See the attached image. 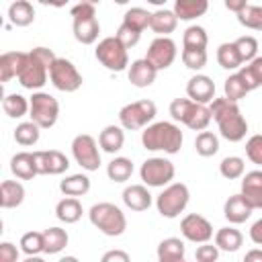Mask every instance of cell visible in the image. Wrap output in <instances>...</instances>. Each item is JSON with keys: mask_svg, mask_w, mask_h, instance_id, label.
Instances as JSON below:
<instances>
[{"mask_svg": "<svg viewBox=\"0 0 262 262\" xmlns=\"http://www.w3.org/2000/svg\"><path fill=\"white\" fill-rule=\"evenodd\" d=\"M209 111H211V119L217 123L219 133H221L223 139H227L231 143H237L246 137L248 121L242 115L237 102H231L225 96H221V98H215L209 104Z\"/></svg>", "mask_w": 262, "mask_h": 262, "instance_id": "obj_1", "label": "cell"}, {"mask_svg": "<svg viewBox=\"0 0 262 262\" xmlns=\"http://www.w3.org/2000/svg\"><path fill=\"white\" fill-rule=\"evenodd\" d=\"M141 143L147 151H164L172 156L180 151L184 143V135L178 125L170 121H158V123L147 125L141 131Z\"/></svg>", "mask_w": 262, "mask_h": 262, "instance_id": "obj_2", "label": "cell"}, {"mask_svg": "<svg viewBox=\"0 0 262 262\" xmlns=\"http://www.w3.org/2000/svg\"><path fill=\"white\" fill-rule=\"evenodd\" d=\"M88 219L100 233H104L108 237H119L127 229V217L121 211V207H117L115 203L104 201V203L92 205L88 211Z\"/></svg>", "mask_w": 262, "mask_h": 262, "instance_id": "obj_3", "label": "cell"}, {"mask_svg": "<svg viewBox=\"0 0 262 262\" xmlns=\"http://www.w3.org/2000/svg\"><path fill=\"white\" fill-rule=\"evenodd\" d=\"M170 115L174 121L186 125L192 131H205L213 121L209 106L192 102L190 98H174L170 102Z\"/></svg>", "mask_w": 262, "mask_h": 262, "instance_id": "obj_4", "label": "cell"}, {"mask_svg": "<svg viewBox=\"0 0 262 262\" xmlns=\"http://www.w3.org/2000/svg\"><path fill=\"white\" fill-rule=\"evenodd\" d=\"M190 192L184 182H172L168 184L158 196H156V209L166 219H176L188 205Z\"/></svg>", "mask_w": 262, "mask_h": 262, "instance_id": "obj_5", "label": "cell"}, {"mask_svg": "<svg viewBox=\"0 0 262 262\" xmlns=\"http://www.w3.org/2000/svg\"><path fill=\"white\" fill-rule=\"evenodd\" d=\"M156 115H158L156 102L149 98H143V100H135V102L125 104L119 111V123L123 129L137 131V129H145L147 125H151Z\"/></svg>", "mask_w": 262, "mask_h": 262, "instance_id": "obj_6", "label": "cell"}, {"mask_svg": "<svg viewBox=\"0 0 262 262\" xmlns=\"http://www.w3.org/2000/svg\"><path fill=\"white\" fill-rule=\"evenodd\" d=\"M31 108H29V117L31 121L39 127V129H51L57 123L59 117V102L55 96H51L49 92H33V96L29 98Z\"/></svg>", "mask_w": 262, "mask_h": 262, "instance_id": "obj_7", "label": "cell"}, {"mask_svg": "<svg viewBox=\"0 0 262 262\" xmlns=\"http://www.w3.org/2000/svg\"><path fill=\"white\" fill-rule=\"evenodd\" d=\"M94 55L100 61V66H104L111 72L129 70V53H127V47L117 37H104V39H100L98 45H96V49H94Z\"/></svg>", "mask_w": 262, "mask_h": 262, "instance_id": "obj_8", "label": "cell"}, {"mask_svg": "<svg viewBox=\"0 0 262 262\" xmlns=\"http://www.w3.org/2000/svg\"><path fill=\"white\" fill-rule=\"evenodd\" d=\"M174 174H176L174 164L168 158H160V156L147 158L139 168V176L143 184L151 188H166L168 184H172Z\"/></svg>", "mask_w": 262, "mask_h": 262, "instance_id": "obj_9", "label": "cell"}, {"mask_svg": "<svg viewBox=\"0 0 262 262\" xmlns=\"http://www.w3.org/2000/svg\"><path fill=\"white\" fill-rule=\"evenodd\" d=\"M70 147H72V156H74L76 164H80L82 170H86V172L98 170V166H100V149L98 147L100 145L92 135H88V133L76 135L72 139Z\"/></svg>", "mask_w": 262, "mask_h": 262, "instance_id": "obj_10", "label": "cell"}, {"mask_svg": "<svg viewBox=\"0 0 262 262\" xmlns=\"http://www.w3.org/2000/svg\"><path fill=\"white\" fill-rule=\"evenodd\" d=\"M49 80L59 92H76L84 82V78L78 72V68L66 57H57L55 59V63L49 70Z\"/></svg>", "mask_w": 262, "mask_h": 262, "instance_id": "obj_11", "label": "cell"}, {"mask_svg": "<svg viewBox=\"0 0 262 262\" xmlns=\"http://www.w3.org/2000/svg\"><path fill=\"white\" fill-rule=\"evenodd\" d=\"M178 55V49H176V43L174 39L170 37H156L149 47H147V53H145V59L160 72V70H166L174 63Z\"/></svg>", "mask_w": 262, "mask_h": 262, "instance_id": "obj_12", "label": "cell"}, {"mask_svg": "<svg viewBox=\"0 0 262 262\" xmlns=\"http://www.w3.org/2000/svg\"><path fill=\"white\" fill-rule=\"evenodd\" d=\"M180 233L192 244H207L213 237V225L207 217L199 213H188L180 221Z\"/></svg>", "mask_w": 262, "mask_h": 262, "instance_id": "obj_13", "label": "cell"}, {"mask_svg": "<svg viewBox=\"0 0 262 262\" xmlns=\"http://www.w3.org/2000/svg\"><path fill=\"white\" fill-rule=\"evenodd\" d=\"M47 76H49V68L29 51V59H27V66L23 68L20 76H18V84L27 90L39 92V88L45 86Z\"/></svg>", "mask_w": 262, "mask_h": 262, "instance_id": "obj_14", "label": "cell"}, {"mask_svg": "<svg viewBox=\"0 0 262 262\" xmlns=\"http://www.w3.org/2000/svg\"><path fill=\"white\" fill-rule=\"evenodd\" d=\"M33 158L39 174L57 176L70 168V160L59 149H39V151H33Z\"/></svg>", "mask_w": 262, "mask_h": 262, "instance_id": "obj_15", "label": "cell"}, {"mask_svg": "<svg viewBox=\"0 0 262 262\" xmlns=\"http://www.w3.org/2000/svg\"><path fill=\"white\" fill-rule=\"evenodd\" d=\"M186 96L199 104H211L215 100V82L205 74H194L186 82Z\"/></svg>", "mask_w": 262, "mask_h": 262, "instance_id": "obj_16", "label": "cell"}, {"mask_svg": "<svg viewBox=\"0 0 262 262\" xmlns=\"http://www.w3.org/2000/svg\"><path fill=\"white\" fill-rule=\"evenodd\" d=\"M29 53L25 51H6L0 55V82H10L12 78L18 80L23 68L27 66Z\"/></svg>", "mask_w": 262, "mask_h": 262, "instance_id": "obj_17", "label": "cell"}, {"mask_svg": "<svg viewBox=\"0 0 262 262\" xmlns=\"http://www.w3.org/2000/svg\"><path fill=\"white\" fill-rule=\"evenodd\" d=\"M252 211H254V207L246 201V196H244L242 192L231 194V196L225 201V205H223V215H225V219H227L229 223H233V225L248 221L250 215H252Z\"/></svg>", "mask_w": 262, "mask_h": 262, "instance_id": "obj_18", "label": "cell"}, {"mask_svg": "<svg viewBox=\"0 0 262 262\" xmlns=\"http://www.w3.org/2000/svg\"><path fill=\"white\" fill-rule=\"evenodd\" d=\"M156 76H158V70H156L145 57L131 61V66H129V70H127L129 82H131L133 86H137V88H147V86H151V84L156 82Z\"/></svg>", "mask_w": 262, "mask_h": 262, "instance_id": "obj_19", "label": "cell"}, {"mask_svg": "<svg viewBox=\"0 0 262 262\" xmlns=\"http://www.w3.org/2000/svg\"><path fill=\"white\" fill-rule=\"evenodd\" d=\"M72 29H74V39L82 45H92L96 43L100 35V23L96 16L88 18H72Z\"/></svg>", "mask_w": 262, "mask_h": 262, "instance_id": "obj_20", "label": "cell"}, {"mask_svg": "<svg viewBox=\"0 0 262 262\" xmlns=\"http://www.w3.org/2000/svg\"><path fill=\"white\" fill-rule=\"evenodd\" d=\"M242 194L254 209H262V170H252L242 176Z\"/></svg>", "mask_w": 262, "mask_h": 262, "instance_id": "obj_21", "label": "cell"}, {"mask_svg": "<svg viewBox=\"0 0 262 262\" xmlns=\"http://www.w3.org/2000/svg\"><path fill=\"white\" fill-rule=\"evenodd\" d=\"M151 192L145 184H131L123 190V203L131 211H145L151 207Z\"/></svg>", "mask_w": 262, "mask_h": 262, "instance_id": "obj_22", "label": "cell"}, {"mask_svg": "<svg viewBox=\"0 0 262 262\" xmlns=\"http://www.w3.org/2000/svg\"><path fill=\"white\" fill-rule=\"evenodd\" d=\"M10 172L18 180H33L39 172L35 166V158L31 151H18L10 158Z\"/></svg>", "mask_w": 262, "mask_h": 262, "instance_id": "obj_23", "label": "cell"}, {"mask_svg": "<svg viewBox=\"0 0 262 262\" xmlns=\"http://www.w3.org/2000/svg\"><path fill=\"white\" fill-rule=\"evenodd\" d=\"M158 262H184V242L180 237H166L158 244Z\"/></svg>", "mask_w": 262, "mask_h": 262, "instance_id": "obj_24", "label": "cell"}, {"mask_svg": "<svg viewBox=\"0 0 262 262\" xmlns=\"http://www.w3.org/2000/svg\"><path fill=\"white\" fill-rule=\"evenodd\" d=\"M98 145L106 154H117L125 145V131L119 125H106L98 135Z\"/></svg>", "mask_w": 262, "mask_h": 262, "instance_id": "obj_25", "label": "cell"}, {"mask_svg": "<svg viewBox=\"0 0 262 262\" xmlns=\"http://www.w3.org/2000/svg\"><path fill=\"white\" fill-rule=\"evenodd\" d=\"M176 25H178V18H176L174 10H170V8H158L156 12H151L149 29L154 33H158V37H168L170 33H174Z\"/></svg>", "mask_w": 262, "mask_h": 262, "instance_id": "obj_26", "label": "cell"}, {"mask_svg": "<svg viewBox=\"0 0 262 262\" xmlns=\"http://www.w3.org/2000/svg\"><path fill=\"white\" fill-rule=\"evenodd\" d=\"M25 201V186L18 180H2L0 184V207L14 209Z\"/></svg>", "mask_w": 262, "mask_h": 262, "instance_id": "obj_27", "label": "cell"}, {"mask_svg": "<svg viewBox=\"0 0 262 262\" xmlns=\"http://www.w3.org/2000/svg\"><path fill=\"white\" fill-rule=\"evenodd\" d=\"M172 10L178 20H194L209 10V2L207 0H176Z\"/></svg>", "mask_w": 262, "mask_h": 262, "instance_id": "obj_28", "label": "cell"}, {"mask_svg": "<svg viewBox=\"0 0 262 262\" xmlns=\"http://www.w3.org/2000/svg\"><path fill=\"white\" fill-rule=\"evenodd\" d=\"M244 244V235L235 227H221L215 231V246L223 252H237Z\"/></svg>", "mask_w": 262, "mask_h": 262, "instance_id": "obj_29", "label": "cell"}, {"mask_svg": "<svg viewBox=\"0 0 262 262\" xmlns=\"http://www.w3.org/2000/svg\"><path fill=\"white\" fill-rule=\"evenodd\" d=\"M8 18L14 27H29L35 20V8L27 0H16L8 6Z\"/></svg>", "mask_w": 262, "mask_h": 262, "instance_id": "obj_30", "label": "cell"}, {"mask_svg": "<svg viewBox=\"0 0 262 262\" xmlns=\"http://www.w3.org/2000/svg\"><path fill=\"white\" fill-rule=\"evenodd\" d=\"M59 190L66 196L78 199V196H82L90 190V178L86 174H70L59 182Z\"/></svg>", "mask_w": 262, "mask_h": 262, "instance_id": "obj_31", "label": "cell"}, {"mask_svg": "<svg viewBox=\"0 0 262 262\" xmlns=\"http://www.w3.org/2000/svg\"><path fill=\"white\" fill-rule=\"evenodd\" d=\"M55 217L61 223H76L82 217V203L74 196H66L55 205Z\"/></svg>", "mask_w": 262, "mask_h": 262, "instance_id": "obj_32", "label": "cell"}, {"mask_svg": "<svg viewBox=\"0 0 262 262\" xmlns=\"http://www.w3.org/2000/svg\"><path fill=\"white\" fill-rule=\"evenodd\" d=\"M133 174V162L125 156H117L106 164V176L113 182H127Z\"/></svg>", "mask_w": 262, "mask_h": 262, "instance_id": "obj_33", "label": "cell"}, {"mask_svg": "<svg viewBox=\"0 0 262 262\" xmlns=\"http://www.w3.org/2000/svg\"><path fill=\"white\" fill-rule=\"evenodd\" d=\"M237 74H239V78L244 80V84H246L248 90L260 88V86H262V55H258V57L252 59L250 63L242 66V68L237 70Z\"/></svg>", "mask_w": 262, "mask_h": 262, "instance_id": "obj_34", "label": "cell"}, {"mask_svg": "<svg viewBox=\"0 0 262 262\" xmlns=\"http://www.w3.org/2000/svg\"><path fill=\"white\" fill-rule=\"evenodd\" d=\"M217 63H219L223 70H239V68L244 66L235 43H221V45L217 47Z\"/></svg>", "mask_w": 262, "mask_h": 262, "instance_id": "obj_35", "label": "cell"}, {"mask_svg": "<svg viewBox=\"0 0 262 262\" xmlns=\"http://www.w3.org/2000/svg\"><path fill=\"white\" fill-rule=\"evenodd\" d=\"M2 108H4V113H6L10 119H20V117H25V115L29 113L31 102H29L23 94L12 92V94H6V96L2 98Z\"/></svg>", "mask_w": 262, "mask_h": 262, "instance_id": "obj_36", "label": "cell"}, {"mask_svg": "<svg viewBox=\"0 0 262 262\" xmlns=\"http://www.w3.org/2000/svg\"><path fill=\"white\" fill-rule=\"evenodd\" d=\"M43 242H45V254H59L70 237H68V231L61 229V227H49L43 231Z\"/></svg>", "mask_w": 262, "mask_h": 262, "instance_id": "obj_37", "label": "cell"}, {"mask_svg": "<svg viewBox=\"0 0 262 262\" xmlns=\"http://www.w3.org/2000/svg\"><path fill=\"white\" fill-rule=\"evenodd\" d=\"M209 35L201 25H190L186 27L182 35V49H207Z\"/></svg>", "mask_w": 262, "mask_h": 262, "instance_id": "obj_38", "label": "cell"}, {"mask_svg": "<svg viewBox=\"0 0 262 262\" xmlns=\"http://www.w3.org/2000/svg\"><path fill=\"white\" fill-rule=\"evenodd\" d=\"M39 135H41V129L33 123V121H23L16 125L14 129V141L23 147H29V145H35L39 141Z\"/></svg>", "mask_w": 262, "mask_h": 262, "instance_id": "obj_39", "label": "cell"}, {"mask_svg": "<svg viewBox=\"0 0 262 262\" xmlns=\"http://www.w3.org/2000/svg\"><path fill=\"white\" fill-rule=\"evenodd\" d=\"M237 16V23L246 29H252V31H262V6L260 4H250L235 14Z\"/></svg>", "mask_w": 262, "mask_h": 262, "instance_id": "obj_40", "label": "cell"}, {"mask_svg": "<svg viewBox=\"0 0 262 262\" xmlns=\"http://www.w3.org/2000/svg\"><path fill=\"white\" fill-rule=\"evenodd\" d=\"M194 149L203 158H211L219 151V137L213 131H201L194 139Z\"/></svg>", "mask_w": 262, "mask_h": 262, "instance_id": "obj_41", "label": "cell"}, {"mask_svg": "<svg viewBox=\"0 0 262 262\" xmlns=\"http://www.w3.org/2000/svg\"><path fill=\"white\" fill-rule=\"evenodd\" d=\"M219 172H221V176L227 178V180H237V178H242L244 172H246V162H244V158H239V156H227V158L221 160Z\"/></svg>", "mask_w": 262, "mask_h": 262, "instance_id": "obj_42", "label": "cell"}, {"mask_svg": "<svg viewBox=\"0 0 262 262\" xmlns=\"http://www.w3.org/2000/svg\"><path fill=\"white\" fill-rule=\"evenodd\" d=\"M149 20H151V12L145 10V8H141V6L129 8V10L125 12V16H123V23L129 25V27H133V29L139 31V33H143V31L149 27Z\"/></svg>", "mask_w": 262, "mask_h": 262, "instance_id": "obj_43", "label": "cell"}, {"mask_svg": "<svg viewBox=\"0 0 262 262\" xmlns=\"http://www.w3.org/2000/svg\"><path fill=\"white\" fill-rule=\"evenodd\" d=\"M20 250L27 256H39L41 252H45V242H43V231H27L20 237Z\"/></svg>", "mask_w": 262, "mask_h": 262, "instance_id": "obj_44", "label": "cell"}, {"mask_svg": "<svg viewBox=\"0 0 262 262\" xmlns=\"http://www.w3.org/2000/svg\"><path fill=\"white\" fill-rule=\"evenodd\" d=\"M223 96L227 98V100H231V102H237V100H242L250 90L246 88V84H244V80L239 78V74L235 72V74H231L227 80H225V84H223Z\"/></svg>", "mask_w": 262, "mask_h": 262, "instance_id": "obj_45", "label": "cell"}, {"mask_svg": "<svg viewBox=\"0 0 262 262\" xmlns=\"http://www.w3.org/2000/svg\"><path fill=\"white\" fill-rule=\"evenodd\" d=\"M233 43H235V47H237L239 57H242L244 63H250L252 59L258 57V39L254 35H242Z\"/></svg>", "mask_w": 262, "mask_h": 262, "instance_id": "obj_46", "label": "cell"}, {"mask_svg": "<svg viewBox=\"0 0 262 262\" xmlns=\"http://www.w3.org/2000/svg\"><path fill=\"white\" fill-rule=\"evenodd\" d=\"M180 57H182V63L194 72H199L207 66V49H182Z\"/></svg>", "mask_w": 262, "mask_h": 262, "instance_id": "obj_47", "label": "cell"}, {"mask_svg": "<svg viewBox=\"0 0 262 262\" xmlns=\"http://www.w3.org/2000/svg\"><path fill=\"white\" fill-rule=\"evenodd\" d=\"M127 49L129 47H135L137 43H139V39H141V33L139 31H135L133 27H129V25H125V23H121V27L117 29V35H115Z\"/></svg>", "mask_w": 262, "mask_h": 262, "instance_id": "obj_48", "label": "cell"}, {"mask_svg": "<svg viewBox=\"0 0 262 262\" xmlns=\"http://www.w3.org/2000/svg\"><path fill=\"white\" fill-rule=\"evenodd\" d=\"M246 156L250 162L262 166V135L256 133L246 141Z\"/></svg>", "mask_w": 262, "mask_h": 262, "instance_id": "obj_49", "label": "cell"}, {"mask_svg": "<svg viewBox=\"0 0 262 262\" xmlns=\"http://www.w3.org/2000/svg\"><path fill=\"white\" fill-rule=\"evenodd\" d=\"M219 260V248L213 244H201L194 252V262H217Z\"/></svg>", "mask_w": 262, "mask_h": 262, "instance_id": "obj_50", "label": "cell"}, {"mask_svg": "<svg viewBox=\"0 0 262 262\" xmlns=\"http://www.w3.org/2000/svg\"><path fill=\"white\" fill-rule=\"evenodd\" d=\"M72 18H88V16H96V6L92 2H80L76 6H72L70 10Z\"/></svg>", "mask_w": 262, "mask_h": 262, "instance_id": "obj_51", "label": "cell"}, {"mask_svg": "<svg viewBox=\"0 0 262 262\" xmlns=\"http://www.w3.org/2000/svg\"><path fill=\"white\" fill-rule=\"evenodd\" d=\"M0 262H18V248L10 242L0 244Z\"/></svg>", "mask_w": 262, "mask_h": 262, "instance_id": "obj_52", "label": "cell"}, {"mask_svg": "<svg viewBox=\"0 0 262 262\" xmlns=\"http://www.w3.org/2000/svg\"><path fill=\"white\" fill-rule=\"evenodd\" d=\"M100 262H131V258L125 250H108L102 254Z\"/></svg>", "mask_w": 262, "mask_h": 262, "instance_id": "obj_53", "label": "cell"}, {"mask_svg": "<svg viewBox=\"0 0 262 262\" xmlns=\"http://www.w3.org/2000/svg\"><path fill=\"white\" fill-rule=\"evenodd\" d=\"M250 239L256 246H262V217L252 223V227H250Z\"/></svg>", "mask_w": 262, "mask_h": 262, "instance_id": "obj_54", "label": "cell"}, {"mask_svg": "<svg viewBox=\"0 0 262 262\" xmlns=\"http://www.w3.org/2000/svg\"><path fill=\"white\" fill-rule=\"evenodd\" d=\"M246 6H248V2H246V0H225V8H227V10H231V12H235V14H237V12H242Z\"/></svg>", "mask_w": 262, "mask_h": 262, "instance_id": "obj_55", "label": "cell"}, {"mask_svg": "<svg viewBox=\"0 0 262 262\" xmlns=\"http://www.w3.org/2000/svg\"><path fill=\"white\" fill-rule=\"evenodd\" d=\"M242 262H262V250H260V248H252V250H248Z\"/></svg>", "mask_w": 262, "mask_h": 262, "instance_id": "obj_56", "label": "cell"}, {"mask_svg": "<svg viewBox=\"0 0 262 262\" xmlns=\"http://www.w3.org/2000/svg\"><path fill=\"white\" fill-rule=\"evenodd\" d=\"M57 262H80V260H78L76 256H61Z\"/></svg>", "mask_w": 262, "mask_h": 262, "instance_id": "obj_57", "label": "cell"}, {"mask_svg": "<svg viewBox=\"0 0 262 262\" xmlns=\"http://www.w3.org/2000/svg\"><path fill=\"white\" fill-rule=\"evenodd\" d=\"M23 262H45V260H43L41 256H27Z\"/></svg>", "mask_w": 262, "mask_h": 262, "instance_id": "obj_58", "label": "cell"}, {"mask_svg": "<svg viewBox=\"0 0 262 262\" xmlns=\"http://www.w3.org/2000/svg\"><path fill=\"white\" fill-rule=\"evenodd\" d=\"M184 262H188V260H184Z\"/></svg>", "mask_w": 262, "mask_h": 262, "instance_id": "obj_59", "label": "cell"}]
</instances>
